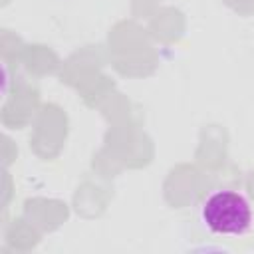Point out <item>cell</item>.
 <instances>
[{"mask_svg": "<svg viewBox=\"0 0 254 254\" xmlns=\"http://www.w3.org/2000/svg\"><path fill=\"white\" fill-rule=\"evenodd\" d=\"M204 228L216 236H244L252 228V206L248 198L232 189L212 190L200 204Z\"/></svg>", "mask_w": 254, "mask_h": 254, "instance_id": "1", "label": "cell"}]
</instances>
